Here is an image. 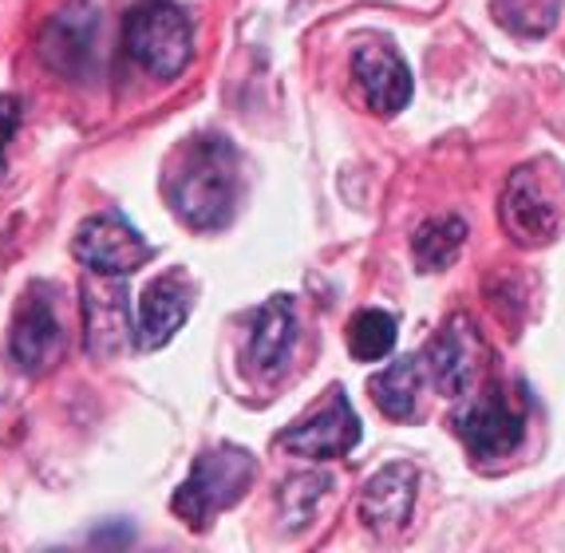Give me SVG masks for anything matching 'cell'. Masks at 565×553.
I'll list each match as a JSON object with an SVG mask.
<instances>
[{
    "label": "cell",
    "instance_id": "obj_5",
    "mask_svg": "<svg viewBox=\"0 0 565 553\" xmlns=\"http://www.w3.org/2000/svg\"><path fill=\"white\" fill-rule=\"evenodd\" d=\"M72 254L92 273L131 277L139 265H147L154 257V245L122 214L107 210V214H92L87 222H79L76 237H72Z\"/></svg>",
    "mask_w": 565,
    "mask_h": 553
},
{
    "label": "cell",
    "instance_id": "obj_7",
    "mask_svg": "<svg viewBox=\"0 0 565 553\" xmlns=\"http://www.w3.org/2000/svg\"><path fill=\"white\" fill-rule=\"evenodd\" d=\"M64 325H60L52 300H47L44 285H32L20 300L17 317H12L9 332V360L17 364V372L40 375L64 357Z\"/></svg>",
    "mask_w": 565,
    "mask_h": 553
},
{
    "label": "cell",
    "instance_id": "obj_8",
    "mask_svg": "<svg viewBox=\"0 0 565 553\" xmlns=\"http://www.w3.org/2000/svg\"><path fill=\"white\" fill-rule=\"evenodd\" d=\"M281 443L289 455H301V459H340L349 455L360 443V419L352 412L349 395L332 387L329 400L312 415H305L301 423H292L289 432H281Z\"/></svg>",
    "mask_w": 565,
    "mask_h": 553
},
{
    "label": "cell",
    "instance_id": "obj_14",
    "mask_svg": "<svg viewBox=\"0 0 565 553\" xmlns=\"http://www.w3.org/2000/svg\"><path fill=\"white\" fill-rule=\"evenodd\" d=\"M190 317V285L182 273H167L159 281L147 285L139 300V325H135V344L142 352H154V348L170 344L174 332L186 325Z\"/></svg>",
    "mask_w": 565,
    "mask_h": 553
},
{
    "label": "cell",
    "instance_id": "obj_19",
    "mask_svg": "<svg viewBox=\"0 0 565 553\" xmlns=\"http://www.w3.org/2000/svg\"><path fill=\"white\" fill-rule=\"evenodd\" d=\"M494 12L519 36H546L562 17V0H494Z\"/></svg>",
    "mask_w": 565,
    "mask_h": 553
},
{
    "label": "cell",
    "instance_id": "obj_10",
    "mask_svg": "<svg viewBox=\"0 0 565 553\" xmlns=\"http://www.w3.org/2000/svg\"><path fill=\"white\" fill-rule=\"evenodd\" d=\"M479 357H482V344H479V332H475L471 317H451L444 325V332L424 348V372L435 380V387L451 400L471 392L475 384V372H479Z\"/></svg>",
    "mask_w": 565,
    "mask_h": 553
},
{
    "label": "cell",
    "instance_id": "obj_17",
    "mask_svg": "<svg viewBox=\"0 0 565 553\" xmlns=\"http://www.w3.org/2000/svg\"><path fill=\"white\" fill-rule=\"evenodd\" d=\"M462 242H467V222H462V217H455V214L427 217L412 237L415 265L424 273H444L447 265H455V257L462 254Z\"/></svg>",
    "mask_w": 565,
    "mask_h": 553
},
{
    "label": "cell",
    "instance_id": "obj_2",
    "mask_svg": "<svg viewBox=\"0 0 565 553\" xmlns=\"http://www.w3.org/2000/svg\"><path fill=\"white\" fill-rule=\"evenodd\" d=\"M254 479H257V459L245 447L226 443V447L202 450L199 459H194V467H190V479L170 498V510L190 530H206L222 510L242 502V494L249 490Z\"/></svg>",
    "mask_w": 565,
    "mask_h": 553
},
{
    "label": "cell",
    "instance_id": "obj_21",
    "mask_svg": "<svg viewBox=\"0 0 565 553\" xmlns=\"http://www.w3.org/2000/svg\"><path fill=\"white\" fill-rule=\"evenodd\" d=\"M20 127V99L17 95H0V179H4V167H9V142Z\"/></svg>",
    "mask_w": 565,
    "mask_h": 553
},
{
    "label": "cell",
    "instance_id": "obj_9",
    "mask_svg": "<svg viewBox=\"0 0 565 553\" xmlns=\"http://www.w3.org/2000/svg\"><path fill=\"white\" fill-rule=\"evenodd\" d=\"M95 36H99V12L92 0H67L56 17L47 20L40 32V60L56 75H79L92 72L95 60Z\"/></svg>",
    "mask_w": 565,
    "mask_h": 553
},
{
    "label": "cell",
    "instance_id": "obj_15",
    "mask_svg": "<svg viewBox=\"0 0 565 553\" xmlns=\"http://www.w3.org/2000/svg\"><path fill=\"white\" fill-rule=\"evenodd\" d=\"M352 75L376 115H399L412 99V72L392 47L367 44L352 56Z\"/></svg>",
    "mask_w": 565,
    "mask_h": 553
},
{
    "label": "cell",
    "instance_id": "obj_18",
    "mask_svg": "<svg viewBox=\"0 0 565 553\" xmlns=\"http://www.w3.org/2000/svg\"><path fill=\"white\" fill-rule=\"evenodd\" d=\"M396 337H399V325L392 312L360 309L349 325V352L360 364H376V360H384L396 348Z\"/></svg>",
    "mask_w": 565,
    "mask_h": 553
},
{
    "label": "cell",
    "instance_id": "obj_1",
    "mask_svg": "<svg viewBox=\"0 0 565 553\" xmlns=\"http://www.w3.org/2000/svg\"><path fill=\"white\" fill-rule=\"evenodd\" d=\"M242 194V167L226 135L186 139L167 162L162 198L190 230H222L234 217Z\"/></svg>",
    "mask_w": 565,
    "mask_h": 553
},
{
    "label": "cell",
    "instance_id": "obj_20",
    "mask_svg": "<svg viewBox=\"0 0 565 553\" xmlns=\"http://www.w3.org/2000/svg\"><path fill=\"white\" fill-rule=\"evenodd\" d=\"M332 482L324 479V475H301V479H289L281 487V510L285 518H289L292 525H305L312 518V510H317V502L324 498V490H329Z\"/></svg>",
    "mask_w": 565,
    "mask_h": 553
},
{
    "label": "cell",
    "instance_id": "obj_3",
    "mask_svg": "<svg viewBox=\"0 0 565 553\" xmlns=\"http://www.w3.org/2000/svg\"><path fill=\"white\" fill-rule=\"evenodd\" d=\"M127 56L154 79H174L194 56V29L174 0H139L122 20Z\"/></svg>",
    "mask_w": 565,
    "mask_h": 553
},
{
    "label": "cell",
    "instance_id": "obj_6",
    "mask_svg": "<svg viewBox=\"0 0 565 553\" xmlns=\"http://www.w3.org/2000/svg\"><path fill=\"white\" fill-rule=\"evenodd\" d=\"M499 217L507 237L519 249H534V245L554 242L557 230H562V206L550 194L546 179L537 174V167H519L510 174L499 202Z\"/></svg>",
    "mask_w": 565,
    "mask_h": 553
},
{
    "label": "cell",
    "instance_id": "obj_16",
    "mask_svg": "<svg viewBox=\"0 0 565 553\" xmlns=\"http://www.w3.org/2000/svg\"><path fill=\"white\" fill-rule=\"evenodd\" d=\"M419 384H424V357H404L387 364L380 375H372L367 392L387 419H412L415 404H419Z\"/></svg>",
    "mask_w": 565,
    "mask_h": 553
},
{
    "label": "cell",
    "instance_id": "obj_12",
    "mask_svg": "<svg viewBox=\"0 0 565 553\" xmlns=\"http://www.w3.org/2000/svg\"><path fill=\"white\" fill-rule=\"evenodd\" d=\"M292 348H297V305L292 297H269L254 317L245 360L262 380H277L289 368Z\"/></svg>",
    "mask_w": 565,
    "mask_h": 553
},
{
    "label": "cell",
    "instance_id": "obj_13",
    "mask_svg": "<svg viewBox=\"0 0 565 553\" xmlns=\"http://www.w3.org/2000/svg\"><path fill=\"white\" fill-rule=\"evenodd\" d=\"M415 487H419V475L412 462H392L380 475H372L360 494V518L367 530H376V534L404 530L415 510Z\"/></svg>",
    "mask_w": 565,
    "mask_h": 553
},
{
    "label": "cell",
    "instance_id": "obj_4",
    "mask_svg": "<svg viewBox=\"0 0 565 553\" xmlns=\"http://www.w3.org/2000/svg\"><path fill=\"white\" fill-rule=\"evenodd\" d=\"M455 432L462 447L471 450V459H507L526 435V404L502 384H490L455 415Z\"/></svg>",
    "mask_w": 565,
    "mask_h": 553
},
{
    "label": "cell",
    "instance_id": "obj_11",
    "mask_svg": "<svg viewBox=\"0 0 565 553\" xmlns=\"http://www.w3.org/2000/svg\"><path fill=\"white\" fill-rule=\"evenodd\" d=\"M99 281L84 285V329H87V357L107 360L115 357L127 340H131V329H127V293H122V277H104L95 273Z\"/></svg>",
    "mask_w": 565,
    "mask_h": 553
}]
</instances>
